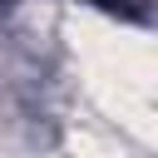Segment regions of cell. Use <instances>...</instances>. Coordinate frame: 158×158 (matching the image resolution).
Wrapping results in <instances>:
<instances>
[{"label": "cell", "mask_w": 158, "mask_h": 158, "mask_svg": "<svg viewBox=\"0 0 158 158\" xmlns=\"http://www.w3.org/2000/svg\"><path fill=\"white\" fill-rule=\"evenodd\" d=\"M89 5H104V10H128V15H138V10L128 5V0H89Z\"/></svg>", "instance_id": "cell-1"}]
</instances>
